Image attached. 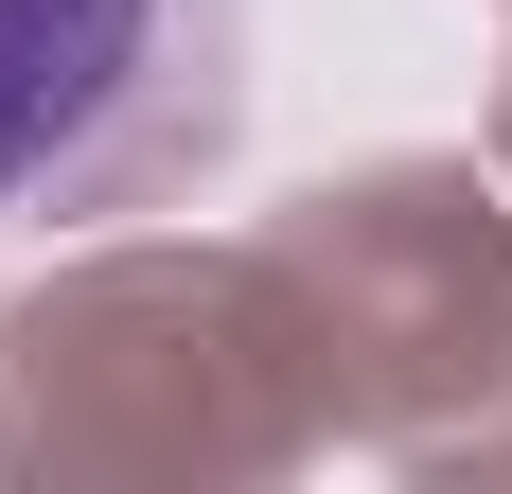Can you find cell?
Returning <instances> with one entry per match:
<instances>
[{
  "instance_id": "1",
  "label": "cell",
  "mask_w": 512,
  "mask_h": 494,
  "mask_svg": "<svg viewBox=\"0 0 512 494\" xmlns=\"http://www.w3.org/2000/svg\"><path fill=\"white\" fill-rule=\"evenodd\" d=\"M248 0H0V230H89L230 142Z\"/></svg>"
}]
</instances>
